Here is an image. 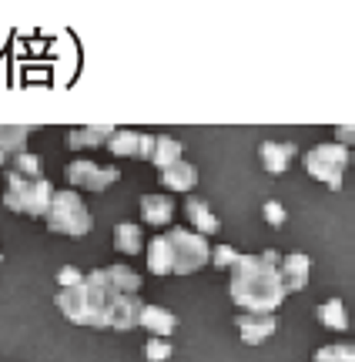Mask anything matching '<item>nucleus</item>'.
<instances>
[{
    "instance_id": "obj_5",
    "label": "nucleus",
    "mask_w": 355,
    "mask_h": 362,
    "mask_svg": "<svg viewBox=\"0 0 355 362\" xmlns=\"http://www.w3.org/2000/svg\"><path fill=\"white\" fill-rule=\"evenodd\" d=\"M164 238H168V252H172V275H195L198 269H205L211 262V248L205 235L172 225V228H164Z\"/></svg>"
},
{
    "instance_id": "obj_10",
    "label": "nucleus",
    "mask_w": 355,
    "mask_h": 362,
    "mask_svg": "<svg viewBox=\"0 0 355 362\" xmlns=\"http://www.w3.org/2000/svg\"><path fill=\"white\" fill-rule=\"evenodd\" d=\"M141 309H145V302L138 296H114L111 309H107V329H114V332H131V329H138Z\"/></svg>"
},
{
    "instance_id": "obj_8",
    "label": "nucleus",
    "mask_w": 355,
    "mask_h": 362,
    "mask_svg": "<svg viewBox=\"0 0 355 362\" xmlns=\"http://www.w3.org/2000/svg\"><path fill=\"white\" fill-rule=\"evenodd\" d=\"M151 144H155V134L131 131V128H114V134L107 138V151L114 158H141V161H148L151 158Z\"/></svg>"
},
{
    "instance_id": "obj_11",
    "label": "nucleus",
    "mask_w": 355,
    "mask_h": 362,
    "mask_svg": "<svg viewBox=\"0 0 355 362\" xmlns=\"http://www.w3.org/2000/svg\"><path fill=\"white\" fill-rule=\"evenodd\" d=\"M141 221L151 225V228H172L174 221L172 194H145L141 198Z\"/></svg>"
},
{
    "instance_id": "obj_26",
    "label": "nucleus",
    "mask_w": 355,
    "mask_h": 362,
    "mask_svg": "<svg viewBox=\"0 0 355 362\" xmlns=\"http://www.w3.org/2000/svg\"><path fill=\"white\" fill-rule=\"evenodd\" d=\"M172 356H174L172 339H155V336H148V342H145V359H148V362H168Z\"/></svg>"
},
{
    "instance_id": "obj_2",
    "label": "nucleus",
    "mask_w": 355,
    "mask_h": 362,
    "mask_svg": "<svg viewBox=\"0 0 355 362\" xmlns=\"http://www.w3.org/2000/svg\"><path fill=\"white\" fill-rule=\"evenodd\" d=\"M114 296L118 292L107 285L104 269H94L78 285L57 288L54 305L61 309V315H64L67 322L84 325V329H107V309H111Z\"/></svg>"
},
{
    "instance_id": "obj_14",
    "label": "nucleus",
    "mask_w": 355,
    "mask_h": 362,
    "mask_svg": "<svg viewBox=\"0 0 355 362\" xmlns=\"http://www.w3.org/2000/svg\"><path fill=\"white\" fill-rule=\"evenodd\" d=\"M282 282H285V292H302L308 285V275H312V259L295 252V255H285L282 259Z\"/></svg>"
},
{
    "instance_id": "obj_4",
    "label": "nucleus",
    "mask_w": 355,
    "mask_h": 362,
    "mask_svg": "<svg viewBox=\"0 0 355 362\" xmlns=\"http://www.w3.org/2000/svg\"><path fill=\"white\" fill-rule=\"evenodd\" d=\"M51 178H20V175H11L7 171V192H4V205L11 211H20V215H34V218H44L47 208H51L54 198Z\"/></svg>"
},
{
    "instance_id": "obj_28",
    "label": "nucleus",
    "mask_w": 355,
    "mask_h": 362,
    "mask_svg": "<svg viewBox=\"0 0 355 362\" xmlns=\"http://www.w3.org/2000/svg\"><path fill=\"white\" fill-rule=\"evenodd\" d=\"M265 221L272 225V228H282L285 221H289V211L282 202H265Z\"/></svg>"
},
{
    "instance_id": "obj_31",
    "label": "nucleus",
    "mask_w": 355,
    "mask_h": 362,
    "mask_svg": "<svg viewBox=\"0 0 355 362\" xmlns=\"http://www.w3.org/2000/svg\"><path fill=\"white\" fill-rule=\"evenodd\" d=\"M0 262H4V252H0Z\"/></svg>"
},
{
    "instance_id": "obj_15",
    "label": "nucleus",
    "mask_w": 355,
    "mask_h": 362,
    "mask_svg": "<svg viewBox=\"0 0 355 362\" xmlns=\"http://www.w3.org/2000/svg\"><path fill=\"white\" fill-rule=\"evenodd\" d=\"M27 138H30L27 124H0V168H7L17 155H24Z\"/></svg>"
},
{
    "instance_id": "obj_13",
    "label": "nucleus",
    "mask_w": 355,
    "mask_h": 362,
    "mask_svg": "<svg viewBox=\"0 0 355 362\" xmlns=\"http://www.w3.org/2000/svg\"><path fill=\"white\" fill-rule=\"evenodd\" d=\"M295 155H299V144L295 141H262V148H258V158H262L268 175H282Z\"/></svg>"
},
{
    "instance_id": "obj_3",
    "label": "nucleus",
    "mask_w": 355,
    "mask_h": 362,
    "mask_svg": "<svg viewBox=\"0 0 355 362\" xmlns=\"http://www.w3.org/2000/svg\"><path fill=\"white\" fill-rule=\"evenodd\" d=\"M47 232L54 235H67V238H84V235L91 232V211L84 205V198L74 194L71 188L67 192H54L51 198V208H47Z\"/></svg>"
},
{
    "instance_id": "obj_18",
    "label": "nucleus",
    "mask_w": 355,
    "mask_h": 362,
    "mask_svg": "<svg viewBox=\"0 0 355 362\" xmlns=\"http://www.w3.org/2000/svg\"><path fill=\"white\" fill-rule=\"evenodd\" d=\"M184 215H188V221H191V232L195 235H205V238H208V235H215L218 228H222L218 218H215V211H211L201 198H188V202H184Z\"/></svg>"
},
{
    "instance_id": "obj_7",
    "label": "nucleus",
    "mask_w": 355,
    "mask_h": 362,
    "mask_svg": "<svg viewBox=\"0 0 355 362\" xmlns=\"http://www.w3.org/2000/svg\"><path fill=\"white\" fill-rule=\"evenodd\" d=\"M64 178H67V185H71V192H74V188H84V192L101 194L121 178V171L111 168V165L88 161V158H74V161L64 168Z\"/></svg>"
},
{
    "instance_id": "obj_27",
    "label": "nucleus",
    "mask_w": 355,
    "mask_h": 362,
    "mask_svg": "<svg viewBox=\"0 0 355 362\" xmlns=\"http://www.w3.org/2000/svg\"><path fill=\"white\" fill-rule=\"evenodd\" d=\"M238 255H241V252H238L235 245H218V248H211V265H215V269H231L238 262Z\"/></svg>"
},
{
    "instance_id": "obj_30",
    "label": "nucleus",
    "mask_w": 355,
    "mask_h": 362,
    "mask_svg": "<svg viewBox=\"0 0 355 362\" xmlns=\"http://www.w3.org/2000/svg\"><path fill=\"white\" fill-rule=\"evenodd\" d=\"M335 138H339V141L335 144H342V148H349V144H352V124H339V128H335Z\"/></svg>"
},
{
    "instance_id": "obj_17",
    "label": "nucleus",
    "mask_w": 355,
    "mask_h": 362,
    "mask_svg": "<svg viewBox=\"0 0 355 362\" xmlns=\"http://www.w3.org/2000/svg\"><path fill=\"white\" fill-rule=\"evenodd\" d=\"M198 185V168L191 165V161H174V165H168V168L161 171V188H168V192H191Z\"/></svg>"
},
{
    "instance_id": "obj_29",
    "label": "nucleus",
    "mask_w": 355,
    "mask_h": 362,
    "mask_svg": "<svg viewBox=\"0 0 355 362\" xmlns=\"http://www.w3.org/2000/svg\"><path fill=\"white\" fill-rule=\"evenodd\" d=\"M80 279H84V272H78L74 265H64V269L57 272V285H61V288H71V285H78Z\"/></svg>"
},
{
    "instance_id": "obj_24",
    "label": "nucleus",
    "mask_w": 355,
    "mask_h": 362,
    "mask_svg": "<svg viewBox=\"0 0 355 362\" xmlns=\"http://www.w3.org/2000/svg\"><path fill=\"white\" fill-rule=\"evenodd\" d=\"M4 171H11V175H20V178H44V165H40V158L34 155V151H24V155H17Z\"/></svg>"
},
{
    "instance_id": "obj_25",
    "label": "nucleus",
    "mask_w": 355,
    "mask_h": 362,
    "mask_svg": "<svg viewBox=\"0 0 355 362\" xmlns=\"http://www.w3.org/2000/svg\"><path fill=\"white\" fill-rule=\"evenodd\" d=\"M312 362H355V346H352V342H335V346H322V349H315Z\"/></svg>"
},
{
    "instance_id": "obj_23",
    "label": "nucleus",
    "mask_w": 355,
    "mask_h": 362,
    "mask_svg": "<svg viewBox=\"0 0 355 362\" xmlns=\"http://www.w3.org/2000/svg\"><path fill=\"white\" fill-rule=\"evenodd\" d=\"M145 255H148V269L155 272V275H172V252H168L164 232L155 235L151 242H145Z\"/></svg>"
},
{
    "instance_id": "obj_12",
    "label": "nucleus",
    "mask_w": 355,
    "mask_h": 362,
    "mask_svg": "<svg viewBox=\"0 0 355 362\" xmlns=\"http://www.w3.org/2000/svg\"><path fill=\"white\" fill-rule=\"evenodd\" d=\"M138 329H145L148 336L155 339H172V332L178 329V315L168 309H161V305H148L141 309V319H138Z\"/></svg>"
},
{
    "instance_id": "obj_22",
    "label": "nucleus",
    "mask_w": 355,
    "mask_h": 362,
    "mask_svg": "<svg viewBox=\"0 0 355 362\" xmlns=\"http://www.w3.org/2000/svg\"><path fill=\"white\" fill-rule=\"evenodd\" d=\"M104 279L118 296H138V288H141V275L134 269H128V265H107Z\"/></svg>"
},
{
    "instance_id": "obj_6",
    "label": "nucleus",
    "mask_w": 355,
    "mask_h": 362,
    "mask_svg": "<svg viewBox=\"0 0 355 362\" xmlns=\"http://www.w3.org/2000/svg\"><path fill=\"white\" fill-rule=\"evenodd\" d=\"M349 165H352V151L335 141L315 144L312 151H305V171L315 181L329 185L332 192L342 188V178H345V171H349Z\"/></svg>"
},
{
    "instance_id": "obj_21",
    "label": "nucleus",
    "mask_w": 355,
    "mask_h": 362,
    "mask_svg": "<svg viewBox=\"0 0 355 362\" xmlns=\"http://www.w3.org/2000/svg\"><path fill=\"white\" fill-rule=\"evenodd\" d=\"M114 248L124 252V255H138L145 252V232L138 221H118L114 225Z\"/></svg>"
},
{
    "instance_id": "obj_16",
    "label": "nucleus",
    "mask_w": 355,
    "mask_h": 362,
    "mask_svg": "<svg viewBox=\"0 0 355 362\" xmlns=\"http://www.w3.org/2000/svg\"><path fill=\"white\" fill-rule=\"evenodd\" d=\"M114 134V124H84V128L67 131V148L71 151H84V148H101L107 138Z\"/></svg>"
},
{
    "instance_id": "obj_1",
    "label": "nucleus",
    "mask_w": 355,
    "mask_h": 362,
    "mask_svg": "<svg viewBox=\"0 0 355 362\" xmlns=\"http://www.w3.org/2000/svg\"><path fill=\"white\" fill-rule=\"evenodd\" d=\"M282 255L275 248H268L262 255H238V262L231 265V302L238 305V312H272L289 298L285 282H282Z\"/></svg>"
},
{
    "instance_id": "obj_9",
    "label": "nucleus",
    "mask_w": 355,
    "mask_h": 362,
    "mask_svg": "<svg viewBox=\"0 0 355 362\" xmlns=\"http://www.w3.org/2000/svg\"><path fill=\"white\" fill-rule=\"evenodd\" d=\"M235 329H238V336H241L245 346H262L265 339L275 336L278 319L272 312H238Z\"/></svg>"
},
{
    "instance_id": "obj_20",
    "label": "nucleus",
    "mask_w": 355,
    "mask_h": 362,
    "mask_svg": "<svg viewBox=\"0 0 355 362\" xmlns=\"http://www.w3.org/2000/svg\"><path fill=\"white\" fill-rule=\"evenodd\" d=\"M315 319L325 325L329 332H345V329H349V322H352L342 298H325V302L315 309Z\"/></svg>"
},
{
    "instance_id": "obj_19",
    "label": "nucleus",
    "mask_w": 355,
    "mask_h": 362,
    "mask_svg": "<svg viewBox=\"0 0 355 362\" xmlns=\"http://www.w3.org/2000/svg\"><path fill=\"white\" fill-rule=\"evenodd\" d=\"M184 158V141H178V138H172V134H155V144H151V165L155 168H168V165H174V161H181Z\"/></svg>"
}]
</instances>
